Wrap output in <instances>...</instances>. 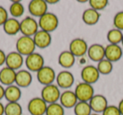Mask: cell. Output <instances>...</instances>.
Returning <instances> with one entry per match:
<instances>
[{"label":"cell","instance_id":"cell-1","mask_svg":"<svg viewBox=\"0 0 123 115\" xmlns=\"http://www.w3.org/2000/svg\"><path fill=\"white\" fill-rule=\"evenodd\" d=\"M38 25H39L40 30L51 33L58 27L59 20L57 16L55 14L47 12L41 18H39Z\"/></svg>","mask_w":123,"mask_h":115},{"label":"cell","instance_id":"cell-2","mask_svg":"<svg viewBox=\"0 0 123 115\" xmlns=\"http://www.w3.org/2000/svg\"><path fill=\"white\" fill-rule=\"evenodd\" d=\"M16 50L22 56H29L30 54L35 53L36 44L33 40V37L31 36H22L16 41Z\"/></svg>","mask_w":123,"mask_h":115},{"label":"cell","instance_id":"cell-3","mask_svg":"<svg viewBox=\"0 0 123 115\" xmlns=\"http://www.w3.org/2000/svg\"><path fill=\"white\" fill-rule=\"evenodd\" d=\"M74 93H75L79 101H87V102H89L91 98L95 95L94 86L85 82L79 83L76 86Z\"/></svg>","mask_w":123,"mask_h":115},{"label":"cell","instance_id":"cell-4","mask_svg":"<svg viewBox=\"0 0 123 115\" xmlns=\"http://www.w3.org/2000/svg\"><path fill=\"white\" fill-rule=\"evenodd\" d=\"M60 96H61V92L59 87L54 84L44 86L41 90V97L47 104L57 102V101H59L60 99Z\"/></svg>","mask_w":123,"mask_h":115},{"label":"cell","instance_id":"cell-5","mask_svg":"<svg viewBox=\"0 0 123 115\" xmlns=\"http://www.w3.org/2000/svg\"><path fill=\"white\" fill-rule=\"evenodd\" d=\"M25 64L30 72L37 73L45 66V60L41 54L38 53H33L26 57Z\"/></svg>","mask_w":123,"mask_h":115},{"label":"cell","instance_id":"cell-6","mask_svg":"<svg viewBox=\"0 0 123 115\" xmlns=\"http://www.w3.org/2000/svg\"><path fill=\"white\" fill-rule=\"evenodd\" d=\"M39 31L38 22L32 17H26L20 21V32L23 36L33 37Z\"/></svg>","mask_w":123,"mask_h":115},{"label":"cell","instance_id":"cell-7","mask_svg":"<svg viewBox=\"0 0 123 115\" xmlns=\"http://www.w3.org/2000/svg\"><path fill=\"white\" fill-rule=\"evenodd\" d=\"M36 78L40 84L46 86L53 84L56 78V75L55 70L52 68L45 65L42 69H41L36 73Z\"/></svg>","mask_w":123,"mask_h":115},{"label":"cell","instance_id":"cell-8","mask_svg":"<svg viewBox=\"0 0 123 115\" xmlns=\"http://www.w3.org/2000/svg\"><path fill=\"white\" fill-rule=\"evenodd\" d=\"M47 105L41 97H34L29 101L27 109L31 115H44L46 114Z\"/></svg>","mask_w":123,"mask_h":115},{"label":"cell","instance_id":"cell-9","mask_svg":"<svg viewBox=\"0 0 123 115\" xmlns=\"http://www.w3.org/2000/svg\"><path fill=\"white\" fill-rule=\"evenodd\" d=\"M48 4L45 0H31L28 5L30 14L34 17L41 18L47 13Z\"/></svg>","mask_w":123,"mask_h":115},{"label":"cell","instance_id":"cell-10","mask_svg":"<svg viewBox=\"0 0 123 115\" xmlns=\"http://www.w3.org/2000/svg\"><path fill=\"white\" fill-rule=\"evenodd\" d=\"M99 75L100 74L97 69V67L94 65H86L81 70V78L83 82L88 84L93 85L99 81Z\"/></svg>","mask_w":123,"mask_h":115},{"label":"cell","instance_id":"cell-11","mask_svg":"<svg viewBox=\"0 0 123 115\" xmlns=\"http://www.w3.org/2000/svg\"><path fill=\"white\" fill-rule=\"evenodd\" d=\"M89 46L83 38H75L69 44V51L75 57H83L87 53Z\"/></svg>","mask_w":123,"mask_h":115},{"label":"cell","instance_id":"cell-12","mask_svg":"<svg viewBox=\"0 0 123 115\" xmlns=\"http://www.w3.org/2000/svg\"><path fill=\"white\" fill-rule=\"evenodd\" d=\"M123 49L122 47L116 44H108L105 47V59L115 63L119 61L122 58Z\"/></svg>","mask_w":123,"mask_h":115},{"label":"cell","instance_id":"cell-13","mask_svg":"<svg viewBox=\"0 0 123 115\" xmlns=\"http://www.w3.org/2000/svg\"><path fill=\"white\" fill-rule=\"evenodd\" d=\"M90 108L92 109L93 113H102L105 110V108L109 106L108 104L107 98L104 95L100 94H95L91 100L89 101Z\"/></svg>","mask_w":123,"mask_h":115},{"label":"cell","instance_id":"cell-14","mask_svg":"<svg viewBox=\"0 0 123 115\" xmlns=\"http://www.w3.org/2000/svg\"><path fill=\"white\" fill-rule=\"evenodd\" d=\"M24 64V58L23 56L16 52H10L6 56V67L9 68L14 70H18L21 68Z\"/></svg>","mask_w":123,"mask_h":115},{"label":"cell","instance_id":"cell-15","mask_svg":"<svg viewBox=\"0 0 123 115\" xmlns=\"http://www.w3.org/2000/svg\"><path fill=\"white\" fill-rule=\"evenodd\" d=\"M57 86L62 89H68L74 85V76L68 70H62L56 75V78Z\"/></svg>","mask_w":123,"mask_h":115},{"label":"cell","instance_id":"cell-16","mask_svg":"<svg viewBox=\"0 0 123 115\" xmlns=\"http://www.w3.org/2000/svg\"><path fill=\"white\" fill-rule=\"evenodd\" d=\"M33 40H34L36 47L44 49V48L48 47L51 43V33L39 30L36 32V34L33 36Z\"/></svg>","mask_w":123,"mask_h":115},{"label":"cell","instance_id":"cell-17","mask_svg":"<svg viewBox=\"0 0 123 115\" xmlns=\"http://www.w3.org/2000/svg\"><path fill=\"white\" fill-rule=\"evenodd\" d=\"M87 54L94 62L99 63L105 59V47L99 43H94L89 47Z\"/></svg>","mask_w":123,"mask_h":115},{"label":"cell","instance_id":"cell-18","mask_svg":"<svg viewBox=\"0 0 123 115\" xmlns=\"http://www.w3.org/2000/svg\"><path fill=\"white\" fill-rule=\"evenodd\" d=\"M59 101L60 104L64 108H74L75 105L79 102V100H78L74 91H69V90H67V91L61 93Z\"/></svg>","mask_w":123,"mask_h":115},{"label":"cell","instance_id":"cell-19","mask_svg":"<svg viewBox=\"0 0 123 115\" xmlns=\"http://www.w3.org/2000/svg\"><path fill=\"white\" fill-rule=\"evenodd\" d=\"M32 82V74L28 69H20L16 72L15 84L19 88H25L31 86Z\"/></svg>","mask_w":123,"mask_h":115},{"label":"cell","instance_id":"cell-20","mask_svg":"<svg viewBox=\"0 0 123 115\" xmlns=\"http://www.w3.org/2000/svg\"><path fill=\"white\" fill-rule=\"evenodd\" d=\"M16 71L8 67L3 68L0 70V84L3 86H12L15 83Z\"/></svg>","mask_w":123,"mask_h":115},{"label":"cell","instance_id":"cell-21","mask_svg":"<svg viewBox=\"0 0 123 115\" xmlns=\"http://www.w3.org/2000/svg\"><path fill=\"white\" fill-rule=\"evenodd\" d=\"M100 19V14L99 11H96L94 9H87L84 11L82 15V20L84 23L87 26H94L99 22Z\"/></svg>","mask_w":123,"mask_h":115},{"label":"cell","instance_id":"cell-22","mask_svg":"<svg viewBox=\"0 0 123 115\" xmlns=\"http://www.w3.org/2000/svg\"><path fill=\"white\" fill-rule=\"evenodd\" d=\"M76 57L70 51H62L58 56V64L64 69H69L75 64Z\"/></svg>","mask_w":123,"mask_h":115},{"label":"cell","instance_id":"cell-23","mask_svg":"<svg viewBox=\"0 0 123 115\" xmlns=\"http://www.w3.org/2000/svg\"><path fill=\"white\" fill-rule=\"evenodd\" d=\"M21 95L22 92L20 88L16 85H12L5 88L4 98L9 102H18V101L21 98Z\"/></svg>","mask_w":123,"mask_h":115},{"label":"cell","instance_id":"cell-24","mask_svg":"<svg viewBox=\"0 0 123 115\" xmlns=\"http://www.w3.org/2000/svg\"><path fill=\"white\" fill-rule=\"evenodd\" d=\"M4 31L9 36H14L20 31V22L15 18H9L3 26Z\"/></svg>","mask_w":123,"mask_h":115},{"label":"cell","instance_id":"cell-25","mask_svg":"<svg viewBox=\"0 0 123 115\" xmlns=\"http://www.w3.org/2000/svg\"><path fill=\"white\" fill-rule=\"evenodd\" d=\"M123 37V32L121 31L116 28H113V29L110 30L107 33V41H109V44H116L119 45L121 43Z\"/></svg>","mask_w":123,"mask_h":115},{"label":"cell","instance_id":"cell-26","mask_svg":"<svg viewBox=\"0 0 123 115\" xmlns=\"http://www.w3.org/2000/svg\"><path fill=\"white\" fill-rule=\"evenodd\" d=\"M92 113L90 105L87 101H79L74 107L75 115H91Z\"/></svg>","mask_w":123,"mask_h":115},{"label":"cell","instance_id":"cell-27","mask_svg":"<svg viewBox=\"0 0 123 115\" xmlns=\"http://www.w3.org/2000/svg\"><path fill=\"white\" fill-rule=\"evenodd\" d=\"M23 108L19 102H9L4 108V115H22Z\"/></svg>","mask_w":123,"mask_h":115},{"label":"cell","instance_id":"cell-28","mask_svg":"<svg viewBox=\"0 0 123 115\" xmlns=\"http://www.w3.org/2000/svg\"><path fill=\"white\" fill-rule=\"evenodd\" d=\"M9 13L13 18H19L24 14L25 8L24 5L19 1H13L9 7Z\"/></svg>","mask_w":123,"mask_h":115},{"label":"cell","instance_id":"cell-29","mask_svg":"<svg viewBox=\"0 0 123 115\" xmlns=\"http://www.w3.org/2000/svg\"><path fill=\"white\" fill-rule=\"evenodd\" d=\"M97 69L99 70V74H104V75H107V74H111L113 70V63L111 61L107 60L106 59H104L103 60L99 61L97 64Z\"/></svg>","mask_w":123,"mask_h":115},{"label":"cell","instance_id":"cell-30","mask_svg":"<svg viewBox=\"0 0 123 115\" xmlns=\"http://www.w3.org/2000/svg\"><path fill=\"white\" fill-rule=\"evenodd\" d=\"M65 110L60 103L55 102L47 105L46 115H64Z\"/></svg>","mask_w":123,"mask_h":115},{"label":"cell","instance_id":"cell-31","mask_svg":"<svg viewBox=\"0 0 123 115\" xmlns=\"http://www.w3.org/2000/svg\"><path fill=\"white\" fill-rule=\"evenodd\" d=\"M88 3L89 4L91 9H94L96 11L103 10L109 4L108 0H89Z\"/></svg>","mask_w":123,"mask_h":115},{"label":"cell","instance_id":"cell-32","mask_svg":"<svg viewBox=\"0 0 123 115\" xmlns=\"http://www.w3.org/2000/svg\"><path fill=\"white\" fill-rule=\"evenodd\" d=\"M113 25L115 28L123 31V10L119 11L113 18Z\"/></svg>","mask_w":123,"mask_h":115},{"label":"cell","instance_id":"cell-33","mask_svg":"<svg viewBox=\"0 0 123 115\" xmlns=\"http://www.w3.org/2000/svg\"><path fill=\"white\" fill-rule=\"evenodd\" d=\"M101 115H121V114L120 113V110L117 106H116V105H109L105 108V110L101 113Z\"/></svg>","mask_w":123,"mask_h":115},{"label":"cell","instance_id":"cell-34","mask_svg":"<svg viewBox=\"0 0 123 115\" xmlns=\"http://www.w3.org/2000/svg\"><path fill=\"white\" fill-rule=\"evenodd\" d=\"M9 15H8V11L3 6H0V26H4V23L8 20Z\"/></svg>","mask_w":123,"mask_h":115},{"label":"cell","instance_id":"cell-35","mask_svg":"<svg viewBox=\"0 0 123 115\" xmlns=\"http://www.w3.org/2000/svg\"><path fill=\"white\" fill-rule=\"evenodd\" d=\"M6 56L7 55L5 54L4 51L2 49H0V66L4 65L6 62Z\"/></svg>","mask_w":123,"mask_h":115},{"label":"cell","instance_id":"cell-36","mask_svg":"<svg viewBox=\"0 0 123 115\" xmlns=\"http://www.w3.org/2000/svg\"><path fill=\"white\" fill-rule=\"evenodd\" d=\"M4 94H5V88L3 85L0 84V100H2L4 97Z\"/></svg>","mask_w":123,"mask_h":115},{"label":"cell","instance_id":"cell-37","mask_svg":"<svg viewBox=\"0 0 123 115\" xmlns=\"http://www.w3.org/2000/svg\"><path fill=\"white\" fill-rule=\"evenodd\" d=\"M118 108L120 110V113H121V115H123V98L119 101V104H118Z\"/></svg>","mask_w":123,"mask_h":115},{"label":"cell","instance_id":"cell-38","mask_svg":"<svg viewBox=\"0 0 123 115\" xmlns=\"http://www.w3.org/2000/svg\"><path fill=\"white\" fill-rule=\"evenodd\" d=\"M4 108H5V106L0 101V115L4 114Z\"/></svg>","mask_w":123,"mask_h":115},{"label":"cell","instance_id":"cell-39","mask_svg":"<svg viewBox=\"0 0 123 115\" xmlns=\"http://www.w3.org/2000/svg\"><path fill=\"white\" fill-rule=\"evenodd\" d=\"M59 2L58 0H46V3H47V4H57V3Z\"/></svg>","mask_w":123,"mask_h":115},{"label":"cell","instance_id":"cell-40","mask_svg":"<svg viewBox=\"0 0 123 115\" xmlns=\"http://www.w3.org/2000/svg\"><path fill=\"white\" fill-rule=\"evenodd\" d=\"M78 2L81 3V4H84V3H87V2H89V1H87V0H78Z\"/></svg>","mask_w":123,"mask_h":115},{"label":"cell","instance_id":"cell-41","mask_svg":"<svg viewBox=\"0 0 123 115\" xmlns=\"http://www.w3.org/2000/svg\"><path fill=\"white\" fill-rule=\"evenodd\" d=\"M91 115H101V114H99V113H92V114Z\"/></svg>","mask_w":123,"mask_h":115},{"label":"cell","instance_id":"cell-42","mask_svg":"<svg viewBox=\"0 0 123 115\" xmlns=\"http://www.w3.org/2000/svg\"><path fill=\"white\" fill-rule=\"evenodd\" d=\"M121 46H122V47H123V37H122V41H121Z\"/></svg>","mask_w":123,"mask_h":115}]
</instances>
